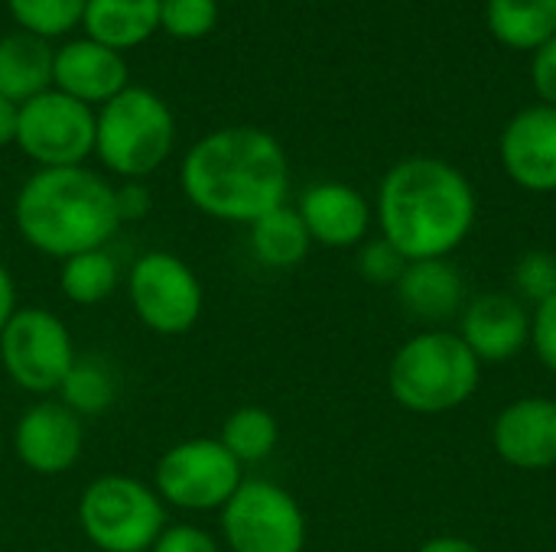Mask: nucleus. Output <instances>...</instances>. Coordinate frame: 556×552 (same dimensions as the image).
<instances>
[{"mask_svg":"<svg viewBox=\"0 0 556 552\" xmlns=\"http://www.w3.org/2000/svg\"><path fill=\"white\" fill-rule=\"evenodd\" d=\"M179 182L202 215L254 224L287 205L290 163L274 133L261 127H222L192 143Z\"/></svg>","mask_w":556,"mask_h":552,"instance_id":"1","label":"nucleus"},{"mask_svg":"<svg viewBox=\"0 0 556 552\" xmlns=\"http://www.w3.org/2000/svg\"><path fill=\"white\" fill-rule=\"evenodd\" d=\"M479 202L472 182L446 159L407 156L378 189V228L404 260H440L466 244Z\"/></svg>","mask_w":556,"mask_h":552,"instance_id":"2","label":"nucleus"},{"mask_svg":"<svg viewBox=\"0 0 556 552\" xmlns=\"http://www.w3.org/2000/svg\"><path fill=\"white\" fill-rule=\"evenodd\" d=\"M13 221L29 247L59 260L101 251L121 228L114 185L85 166L36 169L16 192Z\"/></svg>","mask_w":556,"mask_h":552,"instance_id":"3","label":"nucleus"},{"mask_svg":"<svg viewBox=\"0 0 556 552\" xmlns=\"http://www.w3.org/2000/svg\"><path fill=\"white\" fill-rule=\"evenodd\" d=\"M482 384V361L469 351L459 332L427 329L407 338L388 368L391 397L417 413L440 416L466 407Z\"/></svg>","mask_w":556,"mask_h":552,"instance_id":"4","label":"nucleus"},{"mask_svg":"<svg viewBox=\"0 0 556 552\" xmlns=\"http://www.w3.org/2000/svg\"><path fill=\"white\" fill-rule=\"evenodd\" d=\"M176 143V120L169 104L143 88L127 85L94 114V153L127 182H140L156 172Z\"/></svg>","mask_w":556,"mask_h":552,"instance_id":"5","label":"nucleus"},{"mask_svg":"<svg viewBox=\"0 0 556 552\" xmlns=\"http://www.w3.org/2000/svg\"><path fill=\"white\" fill-rule=\"evenodd\" d=\"M78 524L101 552H150L166 530V511L143 482L101 475L78 501Z\"/></svg>","mask_w":556,"mask_h":552,"instance_id":"6","label":"nucleus"},{"mask_svg":"<svg viewBox=\"0 0 556 552\" xmlns=\"http://www.w3.org/2000/svg\"><path fill=\"white\" fill-rule=\"evenodd\" d=\"M222 537L231 552H303L306 517L287 488L251 478L222 508Z\"/></svg>","mask_w":556,"mask_h":552,"instance_id":"7","label":"nucleus"},{"mask_svg":"<svg viewBox=\"0 0 556 552\" xmlns=\"http://www.w3.org/2000/svg\"><path fill=\"white\" fill-rule=\"evenodd\" d=\"M0 361L20 390L52 394L78 358L65 322L42 306H26L0 332Z\"/></svg>","mask_w":556,"mask_h":552,"instance_id":"8","label":"nucleus"},{"mask_svg":"<svg viewBox=\"0 0 556 552\" xmlns=\"http://www.w3.org/2000/svg\"><path fill=\"white\" fill-rule=\"evenodd\" d=\"M241 482V462L218 439L176 442L156 462V495L179 511H222Z\"/></svg>","mask_w":556,"mask_h":552,"instance_id":"9","label":"nucleus"},{"mask_svg":"<svg viewBox=\"0 0 556 552\" xmlns=\"http://www.w3.org/2000/svg\"><path fill=\"white\" fill-rule=\"evenodd\" d=\"M127 296L137 319L156 335L189 332L205 306L195 270L169 251H150L130 267Z\"/></svg>","mask_w":556,"mask_h":552,"instance_id":"10","label":"nucleus"},{"mask_svg":"<svg viewBox=\"0 0 556 552\" xmlns=\"http://www.w3.org/2000/svg\"><path fill=\"white\" fill-rule=\"evenodd\" d=\"M16 146L39 169L81 166L94 153V111L49 88L20 104Z\"/></svg>","mask_w":556,"mask_h":552,"instance_id":"11","label":"nucleus"},{"mask_svg":"<svg viewBox=\"0 0 556 552\" xmlns=\"http://www.w3.org/2000/svg\"><path fill=\"white\" fill-rule=\"evenodd\" d=\"M508 179L534 195L556 192V107L534 104L518 111L498 143Z\"/></svg>","mask_w":556,"mask_h":552,"instance_id":"12","label":"nucleus"},{"mask_svg":"<svg viewBox=\"0 0 556 552\" xmlns=\"http://www.w3.org/2000/svg\"><path fill=\"white\" fill-rule=\"evenodd\" d=\"M81 420L55 400H39L20 413L13 429L16 459L36 475H62L81 455Z\"/></svg>","mask_w":556,"mask_h":552,"instance_id":"13","label":"nucleus"},{"mask_svg":"<svg viewBox=\"0 0 556 552\" xmlns=\"http://www.w3.org/2000/svg\"><path fill=\"white\" fill-rule=\"evenodd\" d=\"M495 455L518 472H547L556 465V400L521 397L492 423Z\"/></svg>","mask_w":556,"mask_h":552,"instance_id":"14","label":"nucleus"},{"mask_svg":"<svg viewBox=\"0 0 556 552\" xmlns=\"http://www.w3.org/2000/svg\"><path fill=\"white\" fill-rule=\"evenodd\" d=\"M459 338L482 364H498L531 345V312L511 293H482L459 312Z\"/></svg>","mask_w":556,"mask_h":552,"instance_id":"15","label":"nucleus"},{"mask_svg":"<svg viewBox=\"0 0 556 552\" xmlns=\"http://www.w3.org/2000/svg\"><path fill=\"white\" fill-rule=\"evenodd\" d=\"M130 85L127 62L121 52L81 36L55 49L52 62V88L81 101V104H108Z\"/></svg>","mask_w":556,"mask_h":552,"instance_id":"16","label":"nucleus"},{"mask_svg":"<svg viewBox=\"0 0 556 552\" xmlns=\"http://www.w3.org/2000/svg\"><path fill=\"white\" fill-rule=\"evenodd\" d=\"M300 218L313 238V244L345 251L358 247L371 228L368 198L345 182H316L300 198Z\"/></svg>","mask_w":556,"mask_h":552,"instance_id":"17","label":"nucleus"},{"mask_svg":"<svg viewBox=\"0 0 556 552\" xmlns=\"http://www.w3.org/2000/svg\"><path fill=\"white\" fill-rule=\"evenodd\" d=\"M394 290L401 306L420 322H446L466 309V280L450 257L410 260Z\"/></svg>","mask_w":556,"mask_h":552,"instance_id":"18","label":"nucleus"},{"mask_svg":"<svg viewBox=\"0 0 556 552\" xmlns=\"http://www.w3.org/2000/svg\"><path fill=\"white\" fill-rule=\"evenodd\" d=\"M52 62L55 49L49 46V39H39L23 29L0 36V98L26 104L36 94L49 91Z\"/></svg>","mask_w":556,"mask_h":552,"instance_id":"19","label":"nucleus"},{"mask_svg":"<svg viewBox=\"0 0 556 552\" xmlns=\"http://www.w3.org/2000/svg\"><path fill=\"white\" fill-rule=\"evenodd\" d=\"M81 26L88 39L124 55L160 29V0H88Z\"/></svg>","mask_w":556,"mask_h":552,"instance_id":"20","label":"nucleus"},{"mask_svg":"<svg viewBox=\"0 0 556 552\" xmlns=\"http://www.w3.org/2000/svg\"><path fill=\"white\" fill-rule=\"evenodd\" d=\"M492 36L518 52H538L556 36V0H489Z\"/></svg>","mask_w":556,"mask_h":552,"instance_id":"21","label":"nucleus"},{"mask_svg":"<svg viewBox=\"0 0 556 552\" xmlns=\"http://www.w3.org/2000/svg\"><path fill=\"white\" fill-rule=\"evenodd\" d=\"M251 228V251L254 257L270 267V270H293L306 260L313 238L300 218L296 208L280 205L274 211H267L264 218H257Z\"/></svg>","mask_w":556,"mask_h":552,"instance_id":"22","label":"nucleus"},{"mask_svg":"<svg viewBox=\"0 0 556 552\" xmlns=\"http://www.w3.org/2000/svg\"><path fill=\"white\" fill-rule=\"evenodd\" d=\"M121 270L117 260L101 247V251H85L68 260H62L59 270V286L68 303L75 306H98L117 290Z\"/></svg>","mask_w":556,"mask_h":552,"instance_id":"23","label":"nucleus"},{"mask_svg":"<svg viewBox=\"0 0 556 552\" xmlns=\"http://www.w3.org/2000/svg\"><path fill=\"white\" fill-rule=\"evenodd\" d=\"M280 439V426L274 420L270 410L264 407H241L235 410L225 423H222V436L218 442L241 462H264Z\"/></svg>","mask_w":556,"mask_h":552,"instance_id":"24","label":"nucleus"},{"mask_svg":"<svg viewBox=\"0 0 556 552\" xmlns=\"http://www.w3.org/2000/svg\"><path fill=\"white\" fill-rule=\"evenodd\" d=\"M62 403L75 413V416H98L104 413L114 397H117V381L114 374L91 358H78L68 371V377L59 387Z\"/></svg>","mask_w":556,"mask_h":552,"instance_id":"25","label":"nucleus"},{"mask_svg":"<svg viewBox=\"0 0 556 552\" xmlns=\"http://www.w3.org/2000/svg\"><path fill=\"white\" fill-rule=\"evenodd\" d=\"M88 0H7L10 16L23 33H33L39 39H55L72 33L85 16Z\"/></svg>","mask_w":556,"mask_h":552,"instance_id":"26","label":"nucleus"},{"mask_svg":"<svg viewBox=\"0 0 556 552\" xmlns=\"http://www.w3.org/2000/svg\"><path fill=\"white\" fill-rule=\"evenodd\" d=\"M218 23V0H160V29L173 39H202Z\"/></svg>","mask_w":556,"mask_h":552,"instance_id":"27","label":"nucleus"},{"mask_svg":"<svg viewBox=\"0 0 556 552\" xmlns=\"http://www.w3.org/2000/svg\"><path fill=\"white\" fill-rule=\"evenodd\" d=\"M515 286L521 299L541 306L556 293V254L551 251H528L515 267Z\"/></svg>","mask_w":556,"mask_h":552,"instance_id":"28","label":"nucleus"},{"mask_svg":"<svg viewBox=\"0 0 556 552\" xmlns=\"http://www.w3.org/2000/svg\"><path fill=\"white\" fill-rule=\"evenodd\" d=\"M404 267H407L404 254H401L394 244H388L384 238L368 241V244H362V251H358V273H362L368 283L394 286V283L401 280Z\"/></svg>","mask_w":556,"mask_h":552,"instance_id":"29","label":"nucleus"},{"mask_svg":"<svg viewBox=\"0 0 556 552\" xmlns=\"http://www.w3.org/2000/svg\"><path fill=\"white\" fill-rule=\"evenodd\" d=\"M531 348L538 355V361L556 374V293L551 299H544L541 306H534L531 316Z\"/></svg>","mask_w":556,"mask_h":552,"instance_id":"30","label":"nucleus"},{"mask_svg":"<svg viewBox=\"0 0 556 552\" xmlns=\"http://www.w3.org/2000/svg\"><path fill=\"white\" fill-rule=\"evenodd\" d=\"M150 552H222V550H218L215 537H212V534H205L202 527L179 524V527H166Z\"/></svg>","mask_w":556,"mask_h":552,"instance_id":"31","label":"nucleus"},{"mask_svg":"<svg viewBox=\"0 0 556 552\" xmlns=\"http://www.w3.org/2000/svg\"><path fill=\"white\" fill-rule=\"evenodd\" d=\"M531 81H534V91L541 94V104L556 107V36L534 52Z\"/></svg>","mask_w":556,"mask_h":552,"instance_id":"32","label":"nucleus"},{"mask_svg":"<svg viewBox=\"0 0 556 552\" xmlns=\"http://www.w3.org/2000/svg\"><path fill=\"white\" fill-rule=\"evenodd\" d=\"M114 205H117V218L124 221H140L150 211V189L140 182H127L121 189H114Z\"/></svg>","mask_w":556,"mask_h":552,"instance_id":"33","label":"nucleus"},{"mask_svg":"<svg viewBox=\"0 0 556 552\" xmlns=\"http://www.w3.org/2000/svg\"><path fill=\"white\" fill-rule=\"evenodd\" d=\"M13 312H16V286H13L10 270L0 264V332L7 329V322L13 319Z\"/></svg>","mask_w":556,"mask_h":552,"instance_id":"34","label":"nucleus"},{"mask_svg":"<svg viewBox=\"0 0 556 552\" xmlns=\"http://www.w3.org/2000/svg\"><path fill=\"white\" fill-rule=\"evenodd\" d=\"M16 120H20V104L0 98V146L16 143Z\"/></svg>","mask_w":556,"mask_h":552,"instance_id":"35","label":"nucleus"},{"mask_svg":"<svg viewBox=\"0 0 556 552\" xmlns=\"http://www.w3.org/2000/svg\"><path fill=\"white\" fill-rule=\"evenodd\" d=\"M417 552H482L472 540H466V537H433V540H427V543H420V550Z\"/></svg>","mask_w":556,"mask_h":552,"instance_id":"36","label":"nucleus"}]
</instances>
